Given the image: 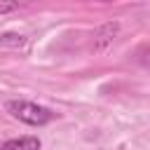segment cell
<instances>
[{"label": "cell", "mask_w": 150, "mask_h": 150, "mask_svg": "<svg viewBox=\"0 0 150 150\" xmlns=\"http://www.w3.org/2000/svg\"><path fill=\"white\" fill-rule=\"evenodd\" d=\"M23 42H26L23 35H12V33H7V35L0 38V45H14V47H21Z\"/></svg>", "instance_id": "277c9868"}, {"label": "cell", "mask_w": 150, "mask_h": 150, "mask_svg": "<svg viewBox=\"0 0 150 150\" xmlns=\"http://www.w3.org/2000/svg\"><path fill=\"white\" fill-rule=\"evenodd\" d=\"M117 28H120L117 23H105V26H103V28L96 33L94 49H96V52H103V49H105V45H110V42H112V35L117 33Z\"/></svg>", "instance_id": "3957f363"}, {"label": "cell", "mask_w": 150, "mask_h": 150, "mask_svg": "<svg viewBox=\"0 0 150 150\" xmlns=\"http://www.w3.org/2000/svg\"><path fill=\"white\" fill-rule=\"evenodd\" d=\"M5 110H7L14 120H19V122H23V124H30V127H42V124H47V122L54 120V112H52L49 108L38 105V103H33V101H23V98H12V101H7V103H5Z\"/></svg>", "instance_id": "6da1fadb"}, {"label": "cell", "mask_w": 150, "mask_h": 150, "mask_svg": "<svg viewBox=\"0 0 150 150\" xmlns=\"http://www.w3.org/2000/svg\"><path fill=\"white\" fill-rule=\"evenodd\" d=\"M14 9H19V5H14V2H0V14H5V12H14Z\"/></svg>", "instance_id": "5b68a950"}, {"label": "cell", "mask_w": 150, "mask_h": 150, "mask_svg": "<svg viewBox=\"0 0 150 150\" xmlns=\"http://www.w3.org/2000/svg\"><path fill=\"white\" fill-rule=\"evenodd\" d=\"M0 150H40V138H38V136L9 138V141L0 143Z\"/></svg>", "instance_id": "7a4b0ae2"}]
</instances>
